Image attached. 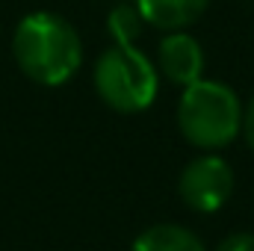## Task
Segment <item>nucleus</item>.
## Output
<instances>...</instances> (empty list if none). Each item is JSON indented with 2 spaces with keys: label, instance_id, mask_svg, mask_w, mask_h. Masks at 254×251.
Wrapping results in <instances>:
<instances>
[{
  "label": "nucleus",
  "instance_id": "f03ea898",
  "mask_svg": "<svg viewBox=\"0 0 254 251\" xmlns=\"http://www.w3.org/2000/svg\"><path fill=\"white\" fill-rule=\"evenodd\" d=\"M178 130L192 148L219 154L234 145L243 130V104L240 95L222 80H195L184 86L178 101Z\"/></svg>",
  "mask_w": 254,
  "mask_h": 251
},
{
  "label": "nucleus",
  "instance_id": "6e6552de",
  "mask_svg": "<svg viewBox=\"0 0 254 251\" xmlns=\"http://www.w3.org/2000/svg\"><path fill=\"white\" fill-rule=\"evenodd\" d=\"M142 15L133 3H122L107 15V33L113 39V45H136L139 33H142Z\"/></svg>",
  "mask_w": 254,
  "mask_h": 251
},
{
  "label": "nucleus",
  "instance_id": "7ed1b4c3",
  "mask_svg": "<svg viewBox=\"0 0 254 251\" xmlns=\"http://www.w3.org/2000/svg\"><path fill=\"white\" fill-rule=\"evenodd\" d=\"M98 98L116 113H145L160 92V68L136 45H110L95 63Z\"/></svg>",
  "mask_w": 254,
  "mask_h": 251
},
{
  "label": "nucleus",
  "instance_id": "0eeeda50",
  "mask_svg": "<svg viewBox=\"0 0 254 251\" xmlns=\"http://www.w3.org/2000/svg\"><path fill=\"white\" fill-rule=\"evenodd\" d=\"M130 251H207V246L198 240V234L184 225H151L142 231Z\"/></svg>",
  "mask_w": 254,
  "mask_h": 251
},
{
  "label": "nucleus",
  "instance_id": "39448f33",
  "mask_svg": "<svg viewBox=\"0 0 254 251\" xmlns=\"http://www.w3.org/2000/svg\"><path fill=\"white\" fill-rule=\"evenodd\" d=\"M157 68L169 83H175L181 89L201 80L204 68H207L201 42L190 36L187 30H169L157 48Z\"/></svg>",
  "mask_w": 254,
  "mask_h": 251
},
{
  "label": "nucleus",
  "instance_id": "1a4fd4ad",
  "mask_svg": "<svg viewBox=\"0 0 254 251\" xmlns=\"http://www.w3.org/2000/svg\"><path fill=\"white\" fill-rule=\"evenodd\" d=\"M216 251H254V234H249V231L231 234L216 246Z\"/></svg>",
  "mask_w": 254,
  "mask_h": 251
},
{
  "label": "nucleus",
  "instance_id": "f257e3e1",
  "mask_svg": "<svg viewBox=\"0 0 254 251\" xmlns=\"http://www.w3.org/2000/svg\"><path fill=\"white\" fill-rule=\"evenodd\" d=\"M18 68L39 86H63L83 65V42L57 12H30L12 36Z\"/></svg>",
  "mask_w": 254,
  "mask_h": 251
},
{
  "label": "nucleus",
  "instance_id": "9d476101",
  "mask_svg": "<svg viewBox=\"0 0 254 251\" xmlns=\"http://www.w3.org/2000/svg\"><path fill=\"white\" fill-rule=\"evenodd\" d=\"M240 133L246 136V145L254 151V95H252V101L243 107V130Z\"/></svg>",
  "mask_w": 254,
  "mask_h": 251
},
{
  "label": "nucleus",
  "instance_id": "20e7f679",
  "mask_svg": "<svg viewBox=\"0 0 254 251\" xmlns=\"http://www.w3.org/2000/svg\"><path fill=\"white\" fill-rule=\"evenodd\" d=\"M181 201L195 213H216L228 204L234 192V172L225 157L219 154H201L184 166L178 178Z\"/></svg>",
  "mask_w": 254,
  "mask_h": 251
},
{
  "label": "nucleus",
  "instance_id": "423d86ee",
  "mask_svg": "<svg viewBox=\"0 0 254 251\" xmlns=\"http://www.w3.org/2000/svg\"><path fill=\"white\" fill-rule=\"evenodd\" d=\"M133 6L139 9L145 24L169 33V30H187L190 24H195L210 6V0H133Z\"/></svg>",
  "mask_w": 254,
  "mask_h": 251
}]
</instances>
